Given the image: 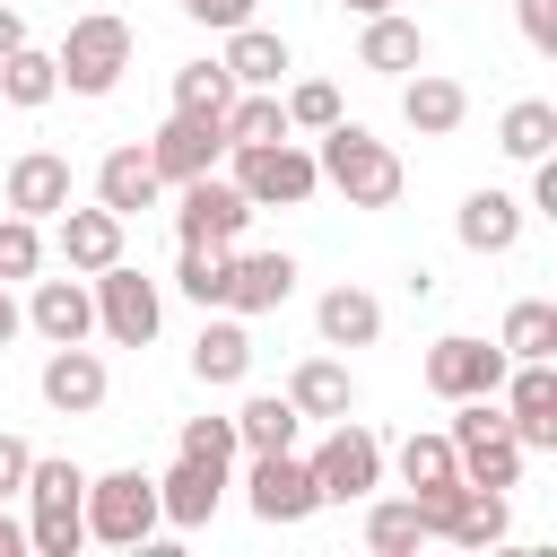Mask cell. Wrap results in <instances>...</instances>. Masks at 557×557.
<instances>
[{
    "mask_svg": "<svg viewBox=\"0 0 557 557\" xmlns=\"http://www.w3.org/2000/svg\"><path fill=\"white\" fill-rule=\"evenodd\" d=\"M313 139H322V148H313V165H322V183H331L348 209H392V200H400V183H409V174H400V157H392L374 131H357V122L339 113V122H331V131H313Z\"/></svg>",
    "mask_w": 557,
    "mask_h": 557,
    "instance_id": "1",
    "label": "cell"
},
{
    "mask_svg": "<svg viewBox=\"0 0 557 557\" xmlns=\"http://www.w3.org/2000/svg\"><path fill=\"white\" fill-rule=\"evenodd\" d=\"M17 496L35 505V522H26V548H35V557H78V548H87V470H78V461L35 453Z\"/></svg>",
    "mask_w": 557,
    "mask_h": 557,
    "instance_id": "2",
    "label": "cell"
},
{
    "mask_svg": "<svg viewBox=\"0 0 557 557\" xmlns=\"http://www.w3.org/2000/svg\"><path fill=\"white\" fill-rule=\"evenodd\" d=\"M131 52H139V35H131L113 9H96V17H70V35H61L52 70H61V87H70V96H113V87H122V70H131Z\"/></svg>",
    "mask_w": 557,
    "mask_h": 557,
    "instance_id": "3",
    "label": "cell"
},
{
    "mask_svg": "<svg viewBox=\"0 0 557 557\" xmlns=\"http://www.w3.org/2000/svg\"><path fill=\"white\" fill-rule=\"evenodd\" d=\"M461 418H453V461H461V479L470 487H522V444H513V426H505V409H496V392H479V400H453Z\"/></svg>",
    "mask_w": 557,
    "mask_h": 557,
    "instance_id": "4",
    "label": "cell"
},
{
    "mask_svg": "<svg viewBox=\"0 0 557 557\" xmlns=\"http://www.w3.org/2000/svg\"><path fill=\"white\" fill-rule=\"evenodd\" d=\"M226 157H235V191L252 209H305L322 191V165L296 139H261V148H226Z\"/></svg>",
    "mask_w": 557,
    "mask_h": 557,
    "instance_id": "5",
    "label": "cell"
},
{
    "mask_svg": "<svg viewBox=\"0 0 557 557\" xmlns=\"http://www.w3.org/2000/svg\"><path fill=\"white\" fill-rule=\"evenodd\" d=\"M305 470H313L322 505H357V496L383 487V435L357 426V418H331V435H322V453H313Z\"/></svg>",
    "mask_w": 557,
    "mask_h": 557,
    "instance_id": "6",
    "label": "cell"
},
{
    "mask_svg": "<svg viewBox=\"0 0 557 557\" xmlns=\"http://www.w3.org/2000/svg\"><path fill=\"white\" fill-rule=\"evenodd\" d=\"M157 522H165V513H157V479H148V470H104V479H87V540L139 548Z\"/></svg>",
    "mask_w": 557,
    "mask_h": 557,
    "instance_id": "7",
    "label": "cell"
},
{
    "mask_svg": "<svg viewBox=\"0 0 557 557\" xmlns=\"http://www.w3.org/2000/svg\"><path fill=\"white\" fill-rule=\"evenodd\" d=\"M87 296H96V331H104L113 348H148V339H157V322H165L157 278H139L131 261H104V270L87 278Z\"/></svg>",
    "mask_w": 557,
    "mask_h": 557,
    "instance_id": "8",
    "label": "cell"
},
{
    "mask_svg": "<svg viewBox=\"0 0 557 557\" xmlns=\"http://www.w3.org/2000/svg\"><path fill=\"white\" fill-rule=\"evenodd\" d=\"M496 400H505V426L522 453H557V366L548 357H513Z\"/></svg>",
    "mask_w": 557,
    "mask_h": 557,
    "instance_id": "9",
    "label": "cell"
},
{
    "mask_svg": "<svg viewBox=\"0 0 557 557\" xmlns=\"http://www.w3.org/2000/svg\"><path fill=\"white\" fill-rule=\"evenodd\" d=\"M505 348L496 339H470V331H453V339H435L426 348V392L435 400H479V392H496L505 383Z\"/></svg>",
    "mask_w": 557,
    "mask_h": 557,
    "instance_id": "10",
    "label": "cell"
},
{
    "mask_svg": "<svg viewBox=\"0 0 557 557\" xmlns=\"http://www.w3.org/2000/svg\"><path fill=\"white\" fill-rule=\"evenodd\" d=\"M218 157H226V122H218V113H165V131L148 139V165H157L165 183L218 174Z\"/></svg>",
    "mask_w": 557,
    "mask_h": 557,
    "instance_id": "11",
    "label": "cell"
},
{
    "mask_svg": "<svg viewBox=\"0 0 557 557\" xmlns=\"http://www.w3.org/2000/svg\"><path fill=\"white\" fill-rule=\"evenodd\" d=\"M183 191V209H174V235L183 244H235L244 226H252V200L235 191V183H218V174H191V183H174Z\"/></svg>",
    "mask_w": 557,
    "mask_h": 557,
    "instance_id": "12",
    "label": "cell"
},
{
    "mask_svg": "<svg viewBox=\"0 0 557 557\" xmlns=\"http://www.w3.org/2000/svg\"><path fill=\"white\" fill-rule=\"evenodd\" d=\"M252 513L261 522H305L313 505H322V487H313V470L296 461V453H252Z\"/></svg>",
    "mask_w": 557,
    "mask_h": 557,
    "instance_id": "13",
    "label": "cell"
},
{
    "mask_svg": "<svg viewBox=\"0 0 557 557\" xmlns=\"http://www.w3.org/2000/svg\"><path fill=\"white\" fill-rule=\"evenodd\" d=\"M400 122L418 131V139H453L461 122H470V96H461V78H444V70H409L400 78Z\"/></svg>",
    "mask_w": 557,
    "mask_h": 557,
    "instance_id": "14",
    "label": "cell"
},
{
    "mask_svg": "<svg viewBox=\"0 0 557 557\" xmlns=\"http://www.w3.org/2000/svg\"><path fill=\"white\" fill-rule=\"evenodd\" d=\"M70 191H78V174H70V157H61V148H26V157L9 165V209H17V218H35V226H44V218H61V209H70Z\"/></svg>",
    "mask_w": 557,
    "mask_h": 557,
    "instance_id": "15",
    "label": "cell"
},
{
    "mask_svg": "<svg viewBox=\"0 0 557 557\" xmlns=\"http://www.w3.org/2000/svg\"><path fill=\"white\" fill-rule=\"evenodd\" d=\"M218 505H226V470H218V461H191V453H174V470L157 479V513H165L174 531H200Z\"/></svg>",
    "mask_w": 557,
    "mask_h": 557,
    "instance_id": "16",
    "label": "cell"
},
{
    "mask_svg": "<svg viewBox=\"0 0 557 557\" xmlns=\"http://www.w3.org/2000/svg\"><path fill=\"white\" fill-rule=\"evenodd\" d=\"M122 226H131V218H113V209L96 200V209H61V218H52V244H61V261H70L78 278H96L104 261H122Z\"/></svg>",
    "mask_w": 557,
    "mask_h": 557,
    "instance_id": "17",
    "label": "cell"
},
{
    "mask_svg": "<svg viewBox=\"0 0 557 557\" xmlns=\"http://www.w3.org/2000/svg\"><path fill=\"white\" fill-rule=\"evenodd\" d=\"M296 296L287 252H226V313H278Z\"/></svg>",
    "mask_w": 557,
    "mask_h": 557,
    "instance_id": "18",
    "label": "cell"
},
{
    "mask_svg": "<svg viewBox=\"0 0 557 557\" xmlns=\"http://www.w3.org/2000/svg\"><path fill=\"white\" fill-rule=\"evenodd\" d=\"M44 400H52L61 418H96V409H104V357H96L87 339L52 348V357H44Z\"/></svg>",
    "mask_w": 557,
    "mask_h": 557,
    "instance_id": "19",
    "label": "cell"
},
{
    "mask_svg": "<svg viewBox=\"0 0 557 557\" xmlns=\"http://www.w3.org/2000/svg\"><path fill=\"white\" fill-rule=\"evenodd\" d=\"M453 235H461V252H487V261H496V252H513V244H522V200L487 183V191H470V200H461Z\"/></svg>",
    "mask_w": 557,
    "mask_h": 557,
    "instance_id": "20",
    "label": "cell"
},
{
    "mask_svg": "<svg viewBox=\"0 0 557 557\" xmlns=\"http://www.w3.org/2000/svg\"><path fill=\"white\" fill-rule=\"evenodd\" d=\"M26 322H35L52 348L87 339V331H96V296H87V278H78V270H70V278H35V305H26Z\"/></svg>",
    "mask_w": 557,
    "mask_h": 557,
    "instance_id": "21",
    "label": "cell"
},
{
    "mask_svg": "<svg viewBox=\"0 0 557 557\" xmlns=\"http://www.w3.org/2000/svg\"><path fill=\"white\" fill-rule=\"evenodd\" d=\"M157 191H165V174L148 165V148H113V157L96 165V200H104L113 218H139V209H157Z\"/></svg>",
    "mask_w": 557,
    "mask_h": 557,
    "instance_id": "22",
    "label": "cell"
},
{
    "mask_svg": "<svg viewBox=\"0 0 557 557\" xmlns=\"http://www.w3.org/2000/svg\"><path fill=\"white\" fill-rule=\"evenodd\" d=\"M287 400H296V418H357V374L339 357H305L287 374Z\"/></svg>",
    "mask_w": 557,
    "mask_h": 557,
    "instance_id": "23",
    "label": "cell"
},
{
    "mask_svg": "<svg viewBox=\"0 0 557 557\" xmlns=\"http://www.w3.org/2000/svg\"><path fill=\"white\" fill-rule=\"evenodd\" d=\"M357 61H366V70H383V78H409V70L426 61V35H418L400 9H374V17H366V35H357Z\"/></svg>",
    "mask_w": 557,
    "mask_h": 557,
    "instance_id": "24",
    "label": "cell"
},
{
    "mask_svg": "<svg viewBox=\"0 0 557 557\" xmlns=\"http://www.w3.org/2000/svg\"><path fill=\"white\" fill-rule=\"evenodd\" d=\"M218 61H226L235 87H278V78H287V35H270V26L244 17V26H226V52H218Z\"/></svg>",
    "mask_w": 557,
    "mask_h": 557,
    "instance_id": "25",
    "label": "cell"
},
{
    "mask_svg": "<svg viewBox=\"0 0 557 557\" xmlns=\"http://www.w3.org/2000/svg\"><path fill=\"white\" fill-rule=\"evenodd\" d=\"M313 331H322V348H374L383 339V305L366 287H331L313 305Z\"/></svg>",
    "mask_w": 557,
    "mask_h": 557,
    "instance_id": "26",
    "label": "cell"
},
{
    "mask_svg": "<svg viewBox=\"0 0 557 557\" xmlns=\"http://www.w3.org/2000/svg\"><path fill=\"white\" fill-rule=\"evenodd\" d=\"M191 374H200V383H244V374H252V331H244V313L200 322V339H191Z\"/></svg>",
    "mask_w": 557,
    "mask_h": 557,
    "instance_id": "27",
    "label": "cell"
},
{
    "mask_svg": "<svg viewBox=\"0 0 557 557\" xmlns=\"http://www.w3.org/2000/svg\"><path fill=\"white\" fill-rule=\"evenodd\" d=\"M296 426H305V418H296L287 392H252V400L235 409V444H244V453H296Z\"/></svg>",
    "mask_w": 557,
    "mask_h": 557,
    "instance_id": "28",
    "label": "cell"
},
{
    "mask_svg": "<svg viewBox=\"0 0 557 557\" xmlns=\"http://www.w3.org/2000/svg\"><path fill=\"white\" fill-rule=\"evenodd\" d=\"M505 531H513V505H505V487H470V479H461V505H453L444 540H453V548H496Z\"/></svg>",
    "mask_w": 557,
    "mask_h": 557,
    "instance_id": "29",
    "label": "cell"
},
{
    "mask_svg": "<svg viewBox=\"0 0 557 557\" xmlns=\"http://www.w3.org/2000/svg\"><path fill=\"white\" fill-rule=\"evenodd\" d=\"M261 139H287V104H278V87H235L226 148H261Z\"/></svg>",
    "mask_w": 557,
    "mask_h": 557,
    "instance_id": "30",
    "label": "cell"
},
{
    "mask_svg": "<svg viewBox=\"0 0 557 557\" xmlns=\"http://www.w3.org/2000/svg\"><path fill=\"white\" fill-rule=\"evenodd\" d=\"M496 148H505V157H522V165H531V157H548V148H557V104H548V96H522V104H505V122H496Z\"/></svg>",
    "mask_w": 557,
    "mask_h": 557,
    "instance_id": "31",
    "label": "cell"
},
{
    "mask_svg": "<svg viewBox=\"0 0 557 557\" xmlns=\"http://www.w3.org/2000/svg\"><path fill=\"white\" fill-rule=\"evenodd\" d=\"M61 96V70H52V52H35V44H17L9 61H0V104H17V113H35V104H52Z\"/></svg>",
    "mask_w": 557,
    "mask_h": 557,
    "instance_id": "32",
    "label": "cell"
},
{
    "mask_svg": "<svg viewBox=\"0 0 557 557\" xmlns=\"http://www.w3.org/2000/svg\"><path fill=\"white\" fill-rule=\"evenodd\" d=\"M496 348H505V357H557V305H548V296H522V305L505 313Z\"/></svg>",
    "mask_w": 557,
    "mask_h": 557,
    "instance_id": "33",
    "label": "cell"
},
{
    "mask_svg": "<svg viewBox=\"0 0 557 557\" xmlns=\"http://www.w3.org/2000/svg\"><path fill=\"white\" fill-rule=\"evenodd\" d=\"M226 104H235L226 61H183V70H174V113H218V122H226Z\"/></svg>",
    "mask_w": 557,
    "mask_h": 557,
    "instance_id": "34",
    "label": "cell"
},
{
    "mask_svg": "<svg viewBox=\"0 0 557 557\" xmlns=\"http://www.w3.org/2000/svg\"><path fill=\"white\" fill-rule=\"evenodd\" d=\"M366 548H374V557H418V548H426V522H418V505H409V496L374 505V513H366Z\"/></svg>",
    "mask_w": 557,
    "mask_h": 557,
    "instance_id": "35",
    "label": "cell"
},
{
    "mask_svg": "<svg viewBox=\"0 0 557 557\" xmlns=\"http://www.w3.org/2000/svg\"><path fill=\"white\" fill-rule=\"evenodd\" d=\"M226 252H235V244H183L174 287H183L191 305H226Z\"/></svg>",
    "mask_w": 557,
    "mask_h": 557,
    "instance_id": "36",
    "label": "cell"
},
{
    "mask_svg": "<svg viewBox=\"0 0 557 557\" xmlns=\"http://www.w3.org/2000/svg\"><path fill=\"white\" fill-rule=\"evenodd\" d=\"M444 479H461L453 435H409L400 444V487H444Z\"/></svg>",
    "mask_w": 557,
    "mask_h": 557,
    "instance_id": "37",
    "label": "cell"
},
{
    "mask_svg": "<svg viewBox=\"0 0 557 557\" xmlns=\"http://www.w3.org/2000/svg\"><path fill=\"white\" fill-rule=\"evenodd\" d=\"M278 104H287V131H331L339 122V87L331 78H296Z\"/></svg>",
    "mask_w": 557,
    "mask_h": 557,
    "instance_id": "38",
    "label": "cell"
},
{
    "mask_svg": "<svg viewBox=\"0 0 557 557\" xmlns=\"http://www.w3.org/2000/svg\"><path fill=\"white\" fill-rule=\"evenodd\" d=\"M35 270H44V226L9 209L0 218V278H35Z\"/></svg>",
    "mask_w": 557,
    "mask_h": 557,
    "instance_id": "39",
    "label": "cell"
},
{
    "mask_svg": "<svg viewBox=\"0 0 557 557\" xmlns=\"http://www.w3.org/2000/svg\"><path fill=\"white\" fill-rule=\"evenodd\" d=\"M183 453H191V461H218V470H226V461L244 453V444H235V418H183Z\"/></svg>",
    "mask_w": 557,
    "mask_h": 557,
    "instance_id": "40",
    "label": "cell"
},
{
    "mask_svg": "<svg viewBox=\"0 0 557 557\" xmlns=\"http://www.w3.org/2000/svg\"><path fill=\"white\" fill-rule=\"evenodd\" d=\"M522 9V35H531V52H557V0H513Z\"/></svg>",
    "mask_w": 557,
    "mask_h": 557,
    "instance_id": "41",
    "label": "cell"
},
{
    "mask_svg": "<svg viewBox=\"0 0 557 557\" xmlns=\"http://www.w3.org/2000/svg\"><path fill=\"white\" fill-rule=\"evenodd\" d=\"M26 461H35V444H26V435H0V505L26 487Z\"/></svg>",
    "mask_w": 557,
    "mask_h": 557,
    "instance_id": "42",
    "label": "cell"
},
{
    "mask_svg": "<svg viewBox=\"0 0 557 557\" xmlns=\"http://www.w3.org/2000/svg\"><path fill=\"white\" fill-rule=\"evenodd\" d=\"M183 17H191V26H218V35H226V26H244V17H252V0H183Z\"/></svg>",
    "mask_w": 557,
    "mask_h": 557,
    "instance_id": "43",
    "label": "cell"
},
{
    "mask_svg": "<svg viewBox=\"0 0 557 557\" xmlns=\"http://www.w3.org/2000/svg\"><path fill=\"white\" fill-rule=\"evenodd\" d=\"M531 209H548V218H557V148H548V157H531Z\"/></svg>",
    "mask_w": 557,
    "mask_h": 557,
    "instance_id": "44",
    "label": "cell"
},
{
    "mask_svg": "<svg viewBox=\"0 0 557 557\" xmlns=\"http://www.w3.org/2000/svg\"><path fill=\"white\" fill-rule=\"evenodd\" d=\"M26 44V17H17V0H0V61Z\"/></svg>",
    "mask_w": 557,
    "mask_h": 557,
    "instance_id": "45",
    "label": "cell"
},
{
    "mask_svg": "<svg viewBox=\"0 0 557 557\" xmlns=\"http://www.w3.org/2000/svg\"><path fill=\"white\" fill-rule=\"evenodd\" d=\"M17 331H26V313H17V305H9V278H0V348H9V339H17Z\"/></svg>",
    "mask_w": 557,
    "mask_h": 557,
    "instance_id": "46",
    "label": "cell"
},
{
    "mask_svg": "<svg viewBox=\"0 0 557 557\" xmlns=\"http://www.w3.org/2000/svg\"><path fill=\"white\" fill-rule=\"evenodd\" d=\"M17 548H26V522H9V513H0V557H17Z\"/></svg>",
    "mask_w": 557,
    "mask_h": 557,
    "instance_id": "47",
    "label": "cell"
},
{
    "mask_svg": "<svg viewBox=\"0 0 557 557\" xmlns=\"http://www.w3.org/2000/svg\"><path fill=\"white\" fill-rule=\"evenodd\" d=\"M339 9H357V17H374V9H392V0H339Z\"/></svg>",
    "mask_w": 557,
    "mask_h": 557,
    "instance_id": "48",
    "label": "cell"
}]
</instances>
